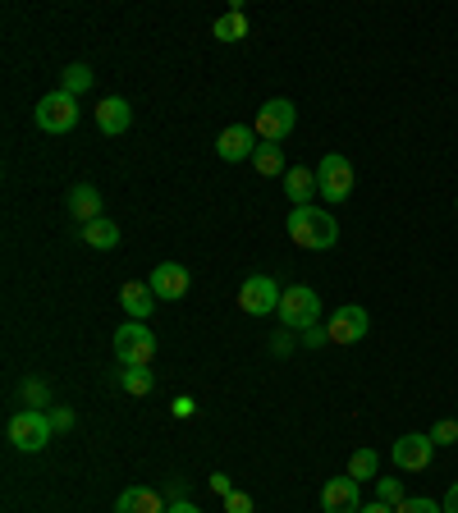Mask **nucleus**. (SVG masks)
I'll return each mask as SVG.
<instances>
[{"label":"nucleus","mask_w":458,"mask_h":513,"mask_svg":"<svg viewBox=\"0 0 458 513\" xmlns=\"http://www.w3.org/2000/svg\"><path fill=\"white\" fill-rule=\"evenodd\" d=\"M284 234L307 252H326V248H335L339 225H335L330 211H321L317 202H312V207H294L289 216H284Z\"/></svg>","instance_id":"f257e3e1"},{"label":"nucleus","mask_w":458,"mask_h":513,"mask_svg":"<svg viewBox=\"0 0 458 513\" xmlns=\"http://www.w3.org/2000/svg\"><path fill=\"white\" fill-rule=\"evenodd\" d=\"M353 184H358V170L344 152H326L317 165V193L326 202H349L353 197Z\"/></svg>","instance_id":"f03ea898"},{"label":"nucleus","mask_w":458,"mask_h":513,"mask_svg":"<svg viewBox=\"0 0 458 513\" xmlns=\"http://www.w3.org/2000/svg\"><path fill=\"white\" fill-rule=\"evenodd\" d=\"M10 445L14 449H23V454H42L46 445H51V436H55V426H51V417L46 413H37V408H19V413L10 417Z\"/></svg>","instance_id":"7ed1b4c3"},{"label":"nucleus","mask_w":458,"mask_h":513,"mask_svg":"<svg viewBox=\"0 0 458 513\" xmlns=\"http://www.w3.org/2000/svg\"><path fill=\"white\" fill-rule=\"evenodd\" d=\"M115 358H120V367H152L156 335L147 330V321H129L115 330Z\"/></svg>","instance_id":"20e7f679"},{"label":"nucleus","mask_w":458,"mask_h":513,"mask_svg":"<svg viewBox=\"0 0 458 513\" xmlns=\"http://www.w3.org/2000/svg\"><path fill=\"white\" fill-rule=\"evenodd\" d=\"M280 321L289 330H312L321 321V294L307 289V284H294L280 294Z\"/></svg>","instance_id":"39448f33"},{"label":"nucleus","mask_w":458,"mask_h":513,"mask_svg":"<svg viewBox=\"0 0 458 513\" xmlns=\"http://www.w3.org/2000/svg\"><path fill=\"white\" fill-rule=\"evenodd\" d=\"M33 120L42 133H69L78 124V97H69V92H51V97L37 101Z\"/></svg>","instance_id":"423d86ee"},{"label":"nucleus","mask_w":458,"mask_h":513,"mask_svg":"<svg viewBox=\"0 0 458 513\" xmlns=\"http://www.w3.org/2000/svg\"><path fill=\"white\" fill-rule=\"evenodd\" d=\"M294 120H298L294 101L271 97L262 110H257V120H252V129H257V138H262V142H284L289 133H294Z\"/></svg>","instance_id":"0eeeda50"},{"label":"nucleus","mask_w":458,"mask_h":513,"mask_svg":"<svg viewBox=\"0 0 458 513\" xmlns=\"http://www.w3.org/2000/svg\"><path fill=\"white\" fill-rule=\"evenodd\" d=\"M280 284L271 280V275H248L239 289V307L248 312V317H271V312H280Z\"/></svg>","instance_id":"6e6552de"},{"label":"nucleus","mask_w":458,"mask_h":513,"mask_svg":"<svg viewBox=\"0 0 458 513\" xmlns=\"http://www.w3.org/2000/svg\"><path fill=\"white\" fill-rule=\"evenodd\" d=\"M436 459V440L422 436V431H408V436L394 440V468L399 472H426Z\"/></svg>","instance_id":"1a4fd4ad"},{"label":"nucleus","mask_w":458,"mask_h":513,"mask_svg":"<svg viewBox=\"0 0 458 513\" xmlns=\"http://www.w3.org/2000/svg\"><path fill=\"white\" fill-rule=\"evenodd\" d=\"M367 326H371L367 307H358V303H344V307H335V312H330V321H326V335H330V344H358V339L367 335Z\"/></svg>","instance_id":"9d476101"},{"label":"nucleus","mask_w":458,"mask_h":513,"mask_svg":"<svg viewBox=\"0 0 458 513\" xmlns=\"http://www.w3.org/2000/svg\"><path fill=\"white\" fill-rule=\"evenodd\" d=\"M147 289H152L156 298H165V303H179V298H188V289H193V275L179 262H161L147 275Z\"/></svg>","instance_id":"9b49d317"},{"label":"nucleus","mask_w":458,"mask_h":513,"mask_svg":"<svg viewBox=\"0 0 458 513\" xmlns=\"http://www.w3.org/2000/svg\"><path fill=\"white\" fill-rule=\"evenodd\" d=\"M257 147H262V138H257L252 124H229V129H220V138H216L220 161H252Z\"/></svg>","instance_id":"f8f14e48"},{"label":"nucleus","mask_w":458,"mask_h":513,"mask_svg":"<svg viewBox=\"0 0 458 513\" xmlns=\"http://www.w3.org/2000/svg\"><path fill=\"white\" fill-rule=\"evenodd\" d=\"M358 486L362 481H353L349 472H344V477H330L326 486H321V509L326 513H358L362 509Z\"/></svg>","instance_id":"ddd939ff"},{"label":"nucleus","mask_w":458,"mask_h":513,"mask_svg":"<svg viewBox=\"0 0 458 513\" xmlns=\"http://www.w3.org/2000/svg\"><path fill=\"white\" fill-rule=\"evenodd\" d=\"M92 120H97V129L106 133V138H120V133H129L133 110L124 97H101V106L92 110Z\"/></svg>","instance_id":"4468645a"},{"label":"nucleus","mask_w":458,"mask_h":513,"mask_svg":"<svg viewBox=\"0 0 458 513\" xmlns=\"http://www.w3.org/2000/svg\"><path fill=\"white\" fill-rule=\"evenodd\" d=\"M284 193H289L294 207H312V197H321L317 193V170H307V165H289V170H284Z\"/></svg>","instance_id":"2eb2a0df"},{"label":"nucleus","mask_w":458,"mask_h":513,"mask_svg":"<svg viewBox=\"0 0 458 513\" xmlns=\"http://www.w3.org/2000/svg\"><path fill=\"white\" fill-rule=\"evenodd\" d=\"M65 207L78 225H92V220H101V193L92 184H74L69 197H65Z\"/></svg>","instance_id":"dca6fc26"},{"label":"nucleus","mask_w":458,"mask_h":513,"mask_svg":"<svg viewBox=\"0 0 458 513\" xmlns=\"http://www.w3.org/2000/svg\"><path fill=\"white\" fill-rule=\"evenodd\" d=\"M170 504L152 491V486H129V491L115 500V513H165Z\"/></svg>","instance_id":"f3484780"},{"label":"nucleus","mask_w":458,"mask_h":513,"mask_svg":"<svg viewBox=\"0 0 458 513\" xmlns=\"http://www.w3.org/2000/svg\"><path fill=\"white\" fill-rule=\"evenodd\" d=\"M120 303H124V312H129V321H147V317H152V307H156V294L147 289V284L129 280L120 289Z\"/></svg>","instance_id":"a211bd4d"},{"label":"nucleus","mask_w":458,"mask_h":513,"mask_svg":"<svg viewBox=\"0 0 458 513\" xmlns=\"http://www.w3.org/2000/svg\"><path fill=\"white\" fill-rule=\"evenodd\" d=\"M211 37H220V42H243V37H248V14H243L239 5H229V10L211 23Z\"/></svg>","instance_id":"6ab92c4d"},{"label":"nucleus","mask_w":458,"mask_h":513,"mask_svg":"<svg viewBox=\"0 0 458 513\" xmlns=\"http://www.w3.org/2000/svg\"><path fill=\"white\" fill-rule=\"evenodd\" d=\"M78 230H83V243H88V248H97V252H110L115 248V243H120V225H115V220H92V225H78Z\"/></svg>","instance_id":"aec40b11"},{"label":"nucleus","mask_w":458,"mask_h":513,"mask_svg":"<svg viewBox=\"0 0 458 513\" xmlns=\"http://www.w3.org/2000/svg\"><path fill=\"white\" fill-rule=\"evenodd\" d=\"M252 170H257V175H266V179L284 175V152H280V142H262V147H257V156H252Z\"/></svg>","instance_id":"412c9836"},{"label":"nucleus","mask_w":458,"mask_h":513,"mask_svg":"<svg viewBox=\"0 0 458 513\" xmlns=\"http://www.w3.org/2000/svg\"><path fill=\"white\" fill-rule=\"evenodd\" d=\"M120 385L133 394V399H142V394H152L156 376H152V367H124V372H120Z\"/></svg>","instance_id":"4be33fe9"},{"label":"nucleus","mask_w":458,"mask_h":513,"mask_svg":"<svg viewBox=\"0 0 458 513\" xmlns=\"http://www.w3.org/2000/svg\"><path fill=\"white\" fill-rule=\"evenodd\" d=\"M376 468H381V454H376V449H353V459H349V477L353 481H371L376 477Z\"/></svg>","instance_id":"5701e85b"},{"label":"nucleus","mask_w":458,"mask_h":513,"mask_svg":"<svg viewBox=\"0 0 458 513\" xmlns=\"http://www.w3.org/2000/svg\"><path fill=\"white\" fill-rule=\"evenodd\" d=\"M88 88H92V69L88 65H69L65 78H60V92H69V97H83Z\"/></svg>","instance_id":"b1692460"},{"label":"nucleus","mask_w":458,"mask_h":513,"mask_svg":"<svg viewBox=\"0 0 458 513\" xmlns=\"http://www.w3.org/2000/svg\"><path fill=\"white\" fill-rule=\"evenodd\" d=\"M376 500L390 504V509H399V504L408 500V495H404V481H399V477H381V481H376Z\"/></svg>","instance_id":"393cba45"},{"label":"nucleus","mask_w":458,"mask_h":513,"mask_svg":"<svg viewBox=\"0 0 458 513\" xmlns=\"http://www.w3.org/2000/svg\"><path fill=\"white\" fill-rule=\"evenodd\" d=\"M431 440H436V449L440 445H458V422H454V417H445V422L431 426Z\"/></svg>","instance_id":"a878e982"},{"label":"nucleus","mask_w":458,"mask_h":513,"mask_svg":"<svg viewBox=\"0 0 458 513\" xmlns=\"http://www.w3.org/2000/svg\"><path fill=\"white\" fill-rule=\"evenodd\" d=\"M394 513H445V509H440L436 500H422V495H408V500L399 504V509H394Z\"/></svg>","instance_id":"bb28decb"},{"label":"nucleus","mask_w":458,"mask_h":513,"mask_svg":"<svg viewBox=\"0 0 458 513\" xmlns=\"http://www.w3.org/2000/svg\"><path fill=\"white\" fill-rule=\"evenodd\" d=\"M225 513H252V500L243 491H234V495H225Z\"/></svg>","instance_id":"cd10ccee"},{"label":"nucleus","mask_w":458,"mask_h":513,"mask_svg":"<svg viewBox=\"0 0 458 513\" xmlns=\"http://www.w3.org/2000/svg\"><path fill=\"white\" fill-rule=\"evenodd\" d=\"M23 399H37V404H46V381H23Z\"/></svg>","instance_id":"c85d7f7f"},{"label":"nucleus","mask_w":458,"mask_h":513,"mask_svg":"<svg viewBox=\"0 0 458 513\" xmlns=\"http://www.w3.org/2000/svg\"><path fill=\"white\" fill-rule=\"evenodd\" d=\"M46 417H51V426H55V431H69V426H74V413H69V408H51V413H46Z\"/></svg>","instance_id":"c756f323"},{"label":"nucleus","mask_w":458,"mask_h":513,"mask_svg":"<svg viewBox=\"0 0 458 513\" xmlns=\"http://www.w3.org/2000/svg\"><path fill=\"white\" fill-rule=\"evenodd\" d=\"M440 509H445V513H458V481H454V486H449V495H445V500H440Z\"/></svg>","instance_id":"7c9ffc66"},{"label":"nucleus","mask_w":458,"mask_h":513,"mask_svg":"<svg viewBox=\"0 0 458 513\" xmlns=\"http://www.w3.org/2000/svg\"><path fill=\"white\" fill-rule=\"evenodd\" d=\"M211 491H220V495H234V486H229V477H225V472H216V477H211Z\"/></svg>","instance_id":"2f4dec72"},{"label":"nucleus","mask_w":458,"mask_h":513,"mask_svg":"<svg viewBox=\"0 0 458 513\" xmlns=\"http://www.w3.org/2000/svg\"><path fill=\"white\" fill-rule=\"evenodd\" d=\"M165 513H202V509H197L193 500H170V509H165Z\"/></svg>","instance_id":"473e14b6"},{"label":"nucleus","mask_w":458,"mask_h":513,"mask_svg":"<svg viewBox=\"0 0 458 513\" xmlns=\"http://www.w3.org/2000/svg\"><path fill=\"white\" fill-rule=\"evenodd\" d=\"M358 513H394V509H390V504H381V500H371V504H362Z\"/></svg>","instance_id":"72a5a7b5"},{"label":"nucleus","mask_w":458,"mask_h":513,"mask_svg":"<svg viewBox=\"0 0 458 513\" xmlns=\"http://www.w3.org/2000/svg\"><path fill=\"white\" fill-rule=\"evenodd\" d=\"M454 211H458V197H454Z\"/></svg>","instance_id":"f704fd0d"}]
</instances>
